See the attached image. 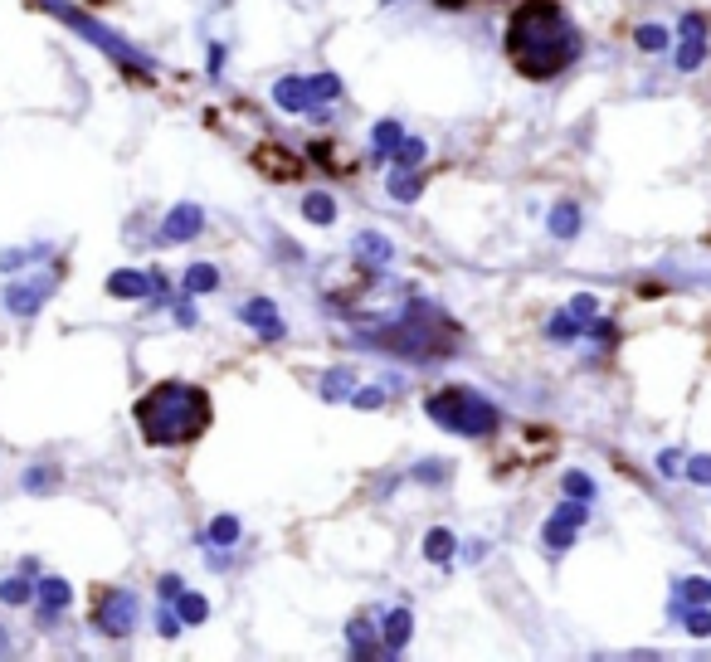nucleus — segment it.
Returning a JSON list of instances; mask_svg holds the SVG:
<instances>
[{"mask_svg": "<svg viewBox=\"0 0 711 662\" xmlns=\"http://www.w3.org/2000/svg\"><path fill=\"white\" fill-rule=\"evenodd\" d=\"M424 176H429V171H419V166H395L390 195H395V200H414V195L424 190Z\"/></svg>", "mask_w": 711, "mask_h": 662, "instance_id": "obj_15", "label": "nucleus"}, {"mask_svg": "<svg viewBox=\"0 0 711 662\" xmlns=\"http://www.w3.org/2000/svg\"><path fill=\"white\" fill-rule=\"evenodd\" d=\"M682 624H687V633L707 638V633H711V614L702 609V604H682Z\"/></svg>", "mask_w": 711, "mask_h": 662, "instance_id": "obj_26", "label": "nucleus"}, {"mask_svg": "<svg viewBox=\"0 0 711 662\" xmlns=\"http://www.w3.org/2000/svg\"><path fill=\"white\" fill-rule=\"evenodd\" d=\"M273 103H278L283 112H317L312 78H278V88H273Z\"/></svg>", "mask_w": 711, "mask_h": 662, "instance_id": "obj_10", "label": "nucleus"}, {"mask_svg": "<svg viewBox=\"0 0 711 662\" xmlns=\"http://www.w3.org/2000/svg\"><path fill=\"white\" fill-rule=\"evenodd\" d=\"M351 653H356V658H361V653H366V658H371V653H380L371 619H356V624H351Z\"/></svg>", "mask_w": 711, "mask_h": 662, "instance_id": "obj_19", "label": "nucleus"}, {"mask_svg": "<svg viewBox=\"0 0 711 662\" xmlns=\"http://www.w3.org/2000/svg\"><path fill=\"white\" fill-rule=\"evenodd\" d=\"M156 288H166L161 273H132V268H122V273L108 278V293L113 297H147V293H156Z\"/></svg>", "mask_w": 711, "mask_h": 662, "instance_id": "obj_12", "label": "nucleus"}, {"mask_svg": "<svg viewBox=\"0 0 711 662\" xmlns=\"http://www.w3.org/2000/svg\"><path fill=\"white\" fill-rule=\"evenodd\" d=\"M161 633H166V638H176V633H181V614H171V604L161 609Z\"/></svg>", "mask_w": 711, "mask_h": 662, "instance_id": "obj_34", "label": "nucleus"}, {"mask_svg": "<svg viewBox=\"0 0 711 662\" xmlns=\"http://www.w3.org/2000/svg\"><path fill=\"white\" fill-rule=\"evenodd\" d=\"M410 609H390V619H385V643H380V653H400L405 643H410Z\"/></svg>", "mask_w": 711, "mask_h": 662, "instance_id": "obj_14", "label": "nucleus"}, {"mask_svg": "<svg viewBox=\"0 0 711 662\" xmlns=\"http://www.w3.org/2000/svg\"><path fill=\"white\" fill-rule=\"evenodd\" d=\"M30 594H35L30 580H5V585H0V599H5V604H25Z\"/></svg>", "mask_w": 711, "mask_h": 662, "instance_id": "obj_32", "label": "nucleus"}, {"mask_svg": "<svg viewBox=\"0 0 711 662\" xmlns=\"http://www.w3.org/2000/svg\"><path fill=\"white\" fill-rule=\"evenodd\" d=\"M585 516H590V507H585L580 497H570L565 507H556V516L546 521V546H551V551H565V546L575 541V531L585 526Z\"/></svg>", "mask_w": 711, "mask_h": 662, "instance_id": "obj_8", "label": "nucleus"}, {"mask_svg": "<svg viewBox=\"0 0 711 662\" xmlns=\"http://www.w3.org/2000/svg\"><path fill=\"white\" fill-rule=\"evenodd\" d=\"M371 341L385 346V351H395V356H405V361H439V356H449V351L463 346V331L453 327L439 307H429V302H405V312H400L395 322L375 327Z\"/></svg>", "mask_w": 711, "mask_h": 662, "instance_id": "obj_3", "label": "nucleus"}, {"mask_svg": "<svg viewBox=\"0 0 711 662\" xmlns=\"http://www.w3.org/2000/svg\"><path fill=\"white\" fill-rule=\"evenodd\" d=\"M244 322L259 331L263 341H278V336H283V317H278V307H273L268 297H254V302H244Z\"/></svg>", "mask_w": 711, "mask_h": 662, "instance_id": "obj_11", "label": "nucleus"}, {"mask_svg": "<svg viewBox=\"0 0 711 662\" xmlns=\"http://www.w3.org/2000/svg\"><path fill=\"white\" fill-rule=\"evenodd\" d=\"M44 297H49V278H25V283H10V288H5V307H10L15 317H35Z\"/></svg>", "mask_w": 711, "mask_h": 662, "instance_id": "obj_9", "label": "nucleus"}, {"mask_svg": "<svg viewBox=\"0 0 711 662\" xmlns=\"http://www.w3.org/2000/svg\"><path fill=\"white\" fill-rule=\"evenodd\" d=\"M176 614H181V624H205L210 609H205L200 594H186V589H181V594H176Z\"/></svg>", "mask_w": 711, "mask_h": 662, "instance_id": "obj_21", "label": "nucleus"}, {"mask_svg": "<svg viewBox=\"0 0 711 662\" xmlns=\"http://www.w3.org/2000/svg\"><path fill=\"white\" fill-rule=\"evenodd\" d=\"M687 473H692V482H711V458H692Z\"/></svg>", "mask_w": 711, "mask_h": 662, "instance_id": "obj_36", "label": "nucleus"}, {"mask_svg": "<svg viewBox=\"0 0 711 662\" xmlns=\"http://www.w3.org/2000/svg\"><path fill=\"white\" fill-rule=\"evenodd\" d=\"M580 30L565 20L556 0H522L507 20V59L526 78H556L575 64Z\"/></svg>", "mask_w": 711, "mask_h": 662, "instance_id": "obj_1", "label": "nucleus"}, {"mask_svg": "<svg viewBox=\"0 0 711 662\" xmlns=\"http://www.w3.org/2000/svg\"><path fill=\"white\" fill-rule=\"evenodd\" d=\"M210 541H215V546H234V541H239V521H234V516H220V521L210 526Z\"/></svg>", "mask_w": 711, "mask_h": 662, "instance_id": "obj_29", "label": "nucleus"}, {"mask_svg": "<svg viewBox=\"0 0 711 662\" xmlns=\"http://www.w3.org/2000/svg\"><path fill=\"white\" fill-rule=\"evenodd\" d=\"M215 283H220V273H215L210 263H195V268L186 273V293H210Z\"/></svg>", "mask_w": 711, "mask_h": 662, "instance_id": "obj_23", "label": "nucleus"}, {"mask_svg": "<svg viewBox=\"0 0 711 662\" xmlns=\"http://www.w3.org/2000/svg\"><path fill=\"white\" fill-rule=\"evenodd\" d=\"M546 336H551V341H575V336H580L575 312H556V317H551V327H546Z\"/></svg>", "mask_w": 711, "mask_h": 662, "instance_id": "obj_27", "label": "nucleus"}, {"mask_svg": "<svg viewBox=\"0 0 711 662\" xmlns=\"http://www.w3.org/2000/svg\"><path fill=\"white\" fill-rule=\"evenodd\" d=\"M302 215L312 224H332L337 220V205H332V195H307V200H302Z\"/></svg>", "mask_w": 711, "mask_h": 662, "instance_id": "obj_18", "label": "nucleus"}, {"mask_svg": "<svg viewBox=\"0 0 711 662\" xmlns=\"http://www.w3.org/2000/svg\"><path fill=\"white\" fill-rule=\"evenodd\" d=\"M565 492H570V497H580V502H590V492H595V482L585 478V473H565Z\"/></svg>", "mask_w": 711, "mask_h": 662, "instance_id": "obj_33", "label": "nucleus"}, {"mask_svg": "<svg viewBox=\"0 0 711 662\" xmlns=\"http://www.w3.org/2000/svg\"><path fill=\"white\" fill-rule=\"evenodd\" d=\"M322 395H327V400H341V395H351V370H337V375H327V380H322Z\"/></svg>", "mask_w": 711, "mask_h": 662, "instance_id": "obj_31", "label": "nucleus"}, {"mask_svg": "<svg viewBox=\"0 0 711 662\" xmlns=\"http://www.w3.org/2000/svg\"><path fill=\"white\" fill-rule=\"evenodd\" d=\"M424 555H429L434 565H449L453 560V536L444 531V526H434V531L424 536Z\"/></svg>", "mask_w": 711, "mask_h": 662, "instance_id": "obj_16", "label": "nucleus"}, {"mask_svg": "<svg viewBox=\"0 0 711 662\" xmlns=\"http://www.w3.org/2000/svg\"><path fill=\"white\" fill-rule=\"evenodd\" d=\"M254 166H259L268 181H302V176H307V161L293 156L288 147H278V142H268V147L254 151Z\"/></svg>", "mask_w": 711, "mask_h": 662, "instance_id": "obj_7", "label": "nucleus"}, {"mask_svg": "<svg viewBox=\"0 0 711 662\" xmlns=\"http://www.w3.org/2000/svg\"><path fill=\"white\" fill-rule=\"evenodd\" d=\"M424 409H429L434 424H444L449 434H463V439L492 443L497 434H502V414H497V405H487L478 390H463V385L434 390V395L424 400Z\"/></svg>", "mask_w": 711, "mask_h": 662, "instance_id": "obj_4", "label": "nucleus"}, {"mask_svg": "<svg viewBox=\"0 0 711 662\" xmlns=\"http://www.w3.org/2000/svg\"><path fill=\"white\" fill-rule=\"evenodd\" d=\"M361 258H371V263H390V239L385 234H361Z\"/></svg>", "mask_w": 711, "mask_h": 662, "instance_id": "obj_25", "label": "nucleus"}, {"mask_svg": "<svg viewBox=\"0 0 711 662\" xmlns=\"http://www.w3.org/2000/svg\"><path fill=\"white\" fill-rule=\"evenodd\" d=\"M39 604H44V614H59V609L69 604V585H64V580H44V585H39Z\"/></svg>", "mask_w": 711, "mask_h": 662, "instance_id": "obj_20", "label": "nucleus"}, {"mask_svg": "<svg viewBox=\"0 0 711 662\" xmlns=\"http://www.w3.org/2000/svg\"><path fill=\"white\" fill-rule=\"evenodd\" d=\"M638 49H648V54H658V49H668V30H663V25H643V30H638Z\"/></svg>", "mask_w": 711, "mask_h": 662, "instance_id": "obj_28", "label": "nucleus"}, {"mask_svg": "<svg viewBox=\"0 0 711 662\" xmlns=\"http://www.w3.org/2000/svg\"><path fill=\"white\" fill-rule=\"evenodd\" d=\"M677 69L682 74H692V69H702V59H707V20L702 15H682V25H677Z\"/></svg>", "mask_w": 711, "mask_h": 662, "instance_id": "obj_6", "label": "nucleus"}, {"mask_svg": "<svg viewBox=\"0 0 711 662\" xmlns=\"http://www.w3.org/2000/svg\"><path fill=\"white\" fill-rule=\"evenodd\" d=\"M424 161V142L419 137H405L400 147H395V166H419Z\"/></svg>", "mask_w": 711, "mask_h": 662, "instance_id": "obj_30", "label": "nucleus"}, {"mask_svg": "<svg viewBox=\"0 0 711 662\" xmlns=\"http://www.w3.org/2000/svg\"><path fill=\"white\" fill-rule=\"evenodd\" d=\"M711 580H677V604H707Z\"/></svg>", "mask_w": 711, "mask_h": 662, "instance_id": "obj_24", "label": "nucleus"}, {"mask_svg": "<svg viewBox=\"0 0 711 662\" xmlns=\"http://www.w3.org/2000/svg\"><path fill=\"white\" fill-rule=\"evenodd\" d=\"M351 405H356V409H375V405H380V390H356V395H351Z\"/></svg>", "mask_w": 711, "mask_h": 662, "instance_id": "obj_35", "label": "nucleus"}, {"mask_svg": "<svg viewBox=\"0 0 711 662\" xmlns=\"http://www.w3.org/2000/svg\"><path fill=\"white\" fill-rule=\"evenodd\" d=\"M570 312H575V317H595V297H575Z\"/></svg>", "mask_w": 711, "mask_h": 662, "instance_id": "obj_37", "label": "nucleus"}, {"mask_svg": "<svg viewBox=\"0 0 711 662\" xmlns=\"http://www.w3.org/2000/svg\"><path fill=\"white\" fill-rule=\"evenodd\" d=\"M400 142H405V127H400V122H380V127H375V156H395Z\"/></svg>", "mask_w": 711, "mask_h": 662, "instance_id": "obj_17", "label": "nucleus"}, {"mask_svg": "<svg viewBox=\"0 0 711 662\" xmlns=\"http://www.w3.org/2000/svg\"><path fill=\"white\" fill-rule=\"evenodd\" d=\"M137 619H142V609H137V599H132L127 589H108V594L98 599V609H93V624L103 628L108 638H132Z\"/></svg>", "mask_w": 711, "mask_h": 662, "instance_id": "obj_5", "label": "nucleus"}, {"mask_svg": "<svg viewBox=\"0 0 711 662\" xmlns=\"http://www.w3.org/2000/svg\"><path fill=\"white\" fill-rule=\"evenodd\" d=\"M551 234H561V239H575V234H580V210H575V205H561V210L551 215Z\"/></svg>", "mask_w": 711, "mask_h": 662, "instance_id": "obj_22", "label": "nucleus"}, {"mask_svg": "<svg viewBox=\"0 0 711 662\" xmlns=\"http://www.w3.org/2000/svg\"><path fill=\"white\" fill-rule=\"evenodd\" d=\"M200 224H205V215H200L195 205H181V210L166 215V229H161V234H166L171 244H181V239H195V234H200Z\"/></svg>", "mask_w": 711, "mask_h": 662, "instance_id": "obj_13", "label": "nucleus"}, {"mask_svg": "<svg viewBox=\"0 0 711 662\" xmlns=\"http://www.w3.org/2000/svg\"><path fill=\"white\" fill-rule=\"evenodd\" d=\"M434 5H444V10H468V5H478V0H434ZM483 5H492V0H483Z\"/></svg>", "mask_w": 711, "mask_h": 662, "instance_id": "obj_38", "label": "nucleus"}, {"mask_svg": "<svg viewBox=\"0 0 711 662\" xmlns=\"http://www.w3.org/2000/svg\"><path fill=\"white\" fill-rule=\"evenodd\" d=\"M137 429H142V439L151 448L195 443L210 429V395L200 385H186V380L151 385L147 395L137 400Z\"/></svg>", "mask_w": 711, "mask_h": 662, "instance_id": "obj_2", "label": "nucleus"}]
</instances>
